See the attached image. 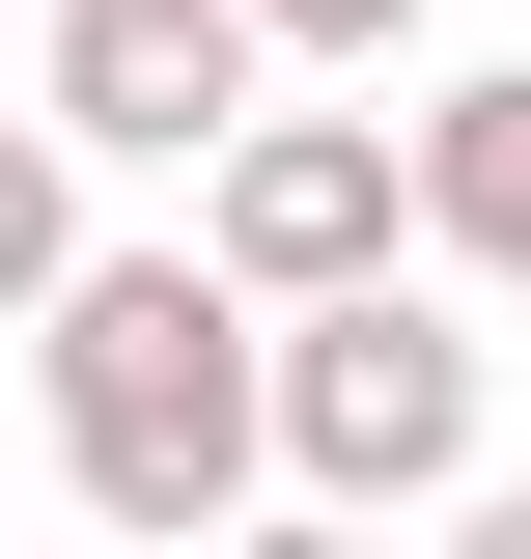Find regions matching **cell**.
<instances>
[{"mask_svg":"<svg viewBox=\"0 0 531 559\" xmlns=\"http://www.w3.org/2000/svg\"><path fill=\"white\" fill-rule=\"evenodd\" d=\"M28 392H57V476L113 532H224L252 503V280L224 252H57Z\"/></svg>","mask_w":531,"mask_h":559,"instance_id":"6da1fadb","label":"cell"},{"mask_svg":"<svg viewBox=\"0 0 531 559\" xmlns=\"http://www.w3.org/2000/svg\"><path fill=\"white\" fill-rule=\"evenodd\" d=\"M252 476H308V503H448L475 476V336H420V252L252 308Z\"/></svg>","mask_w":531,"mask_h":559,"instance_id":"7a4b0ae2","label":"cell"},{"mask_svg":"<svg viewBox=\"0 0 531 559\" xmlns=\"http://www.w3.org/2000/svg\"><path fill=\"white\" fill-rule=\"evenodd\" d=\"M252 84H280L252 0H57V28H28V112H57L84 168H197Z\"/></svg>","mask_w":531,"mask_h":559,"instance_id":"277c9868","label":"cell"},{"mask_svg":"<svg viewBox=\"0 0 531 559\" xmlns=\"http://www.w3.org/2000/svg\"><path fill=\"white\" fill-rule=\"evenodd\" d=\"M392 197H420V252H448V280H504V308H531V57L420 84V112H392Z\"/></svg>","mask_w":531,"mask_h":559,"instance_id":"5b68a950","label":"cell"},{"mask_svg":"<svg viewBox=\"0 0 531 559\" xmlns=\"http://www.w3.org/2000/svg\"><path fill=\"white\" fill-rule=\"evenodd\" d=\"M57 252H84V140H57V112H0V336L57 308Z\"/></svg>","mask_w":531,"mask_h":559,"instance_id":"8992f818","label":"cell"},{"mask_svg":"<svg viewBox=\"0 0 531 559\" xmlns=\"http://www.w3.org/2000/svg\"><path fill=\"white\" fill-rule=\"evenodd\" d=\"M420 0H252V57H392Z\"/></svg>","mask_w":531,"mask_h":559,"instance_id":"52a82bcc","label":"cell"},{"mask_svg":"<svg viewBox=\"0 0 531 559\" xmlns=\"http://www.w3.org/2000/svg\"><path fill=\"white\" fill-rule=\"evenodd\" d=\"M197 252L252 280V308H308V280H392V252H420L392 112H280V84H252V112L197 140Z\"/></svg>","mask_w":531,"mask_h":559,"instance_id":"3957f363","label":"cell"}]
</instances>
